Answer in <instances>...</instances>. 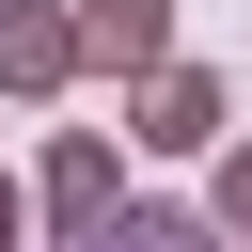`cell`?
<instances>
[{"label":"cell","mask_w":252,"mask_h":252,"mask_svg":"<svg viewBox=\"0 0 252 252\" xmlns=\"http://www.w3.org/2000/svg\"><path fill=\"white\" fill-rule=\"evenodd\" d=\"M79 63H110V79L173 63V0H79Z\"/></svg>","instance_id":"3957f363"},{"label":"cell","mask_w":252,"mask_h":252,"mask_svg":"<svg viewBox=\"0 0 252 252\" xmlns=\"http://www.w3.org/2000/svg\"><path fill=\"white\" fill-rule=\"evenodd\" d=\"M0 236H16V189H0Z\"/></svg>","instance_id":"52a82bcc"},{"label":"cell","mask_w":252,"mask_h":252,"mask_svg":"<svg viewBox=\"0 0 252 252\" xmlns=\"http://www.w3.org/2000/svg\"><path fill=\"white\" fill-rule=\"evenodd\" d=\"M220 236H252V142L220 158Z\"/></svg>","instance_id":"8992f818"},{"label":"cell","mask_w":252,"mask_h":252,"mask_svg":"<svg viewBox=\"0 0 252 252\" xmlns=\"http://www.w3.org/2000/svg\"><path fill=\"white\" fill-rule=\"evenodd\" d=\"M126 142H158V158H205V142H220V79H205V63H142V110H126Z\"/></svg>","instance_id":"6da1fadb"},{"label":"cell","mask_w":252,"mask_h":252,"mask_svg":"<svg viewBox=\"0 0 252 252\" xmlns=\"http://www.w3.org/2000/svg\"><path fill=\"white\" fill-rule=\"evenodd\" d=\"M63 79H79V16L0 0V94H63Z\"/></svg>","instance_id":"7a4b0ae2"},{"label":"cell","mask_w":252,"mask_h":252,"mask_svg":"<svg viewBox=\"0 0 252 252\" xmlns=\"http://www.w3.org/2000/svg\"><path fill=\"white\" fill-rule=\"evenodd\" d=\"M79 252H220V220H173V205H110Z\"/></svg>","instance_id":"5b68a950"},{"label":"cell","mask_w":252,"mask_h":252,"mask_svg":"<svg viewBox=\"0 0 252 252\" xmlns=\"http://www.w3.org/2000/svg\"><path fill=\"white\" fill-rule=\"evenodd\" d=\"M47 220H63V236H94V220H110V142H94V126H79V142H47Z\"/></svg>","instance_id":"277c9868"}]
</instances>
